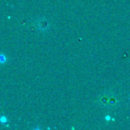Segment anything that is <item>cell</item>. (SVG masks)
I'll list each match as a JSON object with an SVG mask.
<instances>
[{
    "mask_svg": "<svg viewBox=\"0 0 130 130\" xmlns=\"http://www.w3.org/2000/svg\"><path fill=\"white\" fill-rule=\"evenodd\" d=\"M105 119H106L107 121H110V116H106V117H105Z\"/></svg>",
    "mask_w": 130,
    "mask_h": 130,
    "instance_id": "3",
    "label": "cell"
},
{
    "mask_svg": "<svg viewBox=\"0 0 130 130\" xmlns=\"http://www.w3.org/2000/svg\"><path fill=\"white\" fill-rule=\"evenodd\" d=\"M0 121H1V123H3V124H5V123L7 122V119H6L5 116H2L1 117V119H0Z\"/></svg>",
    "mask_w": 130,
    "mask_h": 130,
    "instance_id": "1",
    "label": "cell"
},
{
    "mask_svg": "<svg viewBox=\"0 0 130 130\" xmlns=\"http://www.w3.org/2000/svg\"><path fill=\"white\" fill-rule=\"evenodd\" d=\"M0 58H1V62H4L5 61H6V57H5L3 54H1V56H0Z\"/></svg>",
    "mask_w": 130,
    "mask_h": 130,
    "instance_id": "2",
    "label": "cell"
}]
</instances>
